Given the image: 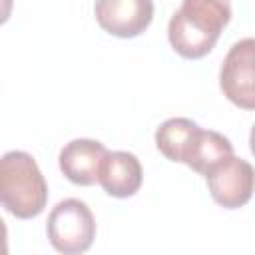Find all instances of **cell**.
I'll use <instances>...</instances> for the list:
<instances>
[{
	"label": "cell",
	"instance_id": "obj_8",
	"mask_svg": "<svg viewBox=\"0 0 255 255\" xmlns=\"http://www.w3.org/2000/svg\"><path fill=\"white\" fill-rule=\"evenodd\" d=\"M143 181V169L139 159L129 151H106L98 183L104 187V191L112 197L124 199L131 197L139 191Z\"/></svg>",
	"mask_w": 255,
	"mask_h": 255
},
{
	"label": "cell",
	"instance_id": "obj_3",
	"mask_svg": "<svg viewBox=\"0 0 255 255\" xmlns=\"http://www.w3.org/2000/svg\"><path fill=\"white\" fill-rule=\"evenodd\" d=\"M52 247L64 255L86 253L96 239V219L88 203L76 197L62 199L52 207L46 223Z\"/></svg>",
	"mask_w": 255,
	"mask_h": 255
},
{
	"label": "cell",
	"instance_id": "obj_6",
	"mask_svg": "<svg viewBox=\"0 0 255 255\" xmlns=\"http://www.w3.org/2000/svg\"><path fill=\"white\" fill-rule=\"evenodd\" d=\"M94 14L108 34L135 38L153 20V0H96Z\"/></svg>",
	"mask_w": 255,
	"mask_h": 255
},
{
	"label": "cell",
	"instance_id": "obj_12",
	"mask_svg": "<svg viewBox=\"0 0 255 255\" xmlns=\"http://www.w3.org/2000/svg\"><path fill=\"white\" fill-rule=\"evenodd\" d=\"M6 253H8V229L4 219L0 217V255H6Z\"/></svg>",
	"mask_w": 255,
	"mask_h": 255
},
{
	"label": "cell",
	"instance_id": "obj_2",
	"mask_svg": "<svg viewBox=\"0 0 255 255\" xmlns=\"http://www.w3.org/2000/svg\"><path fill=\"white\" fill-rule=\"evenodd\" d=\"M48 203V183L28 151L12 149L0 157V207L18 219L38 217Z\"/></svg>",
	"mask_w": 255,
	"mask_h": 255
},
{
	"label": "cell",
	"instance_id": "obj_10",
	"mask_svg": "<svg viewBox=\"0 0 255 255\" xmlns=\"http://www.w3.org/2000/svg\"><path fill=\"white\" fill-rule=\"evenodd\" d=\"M199 126L189 118H169L155 129V145L169 161L183 163Z\"/></svg>",
	"mask_w": 255,
	"mask_h": 255
},
{
	"label": "cell",
	"instance_id": "obj_4",
	"mask_svg": "<svg viewBox=\"0 0 255 255\" xmlns=\"http://www.w3.org/2000/svg\"><path fill=\"white\" fill-rule=\"evenodd\" d=\"M223 96L241 110L255 108V40L243 38L235 42L219 72Z\"/></svg>",
	"mask_w": 255,
	"mask_h": 255
},
{
	"label": "cell",
	"instance_id": "obj_9",
	"mask_svg": "<svg viewBox=\"0 0 255 255\" xmlns=\"http://www.w3.org/2000/svg\"><path fill=\"white\" fill-rule=\"evenodd\" d=\"M229 155H233V143L223 133L199 128L191 139L183 163L199 175H205L213 165H217Z\"/></svg>",
	"mask_w": 255,
	"mask_h": 255
},
{
	"label": "cell",
	"instance_id": "obj_1",
	"mask_svg": "<svg viewBox=\"0 0 255 255\" xmlns=\"http://www.w3.org/2000/svg\"><path fill=\"white\" fill-rule=\"evenodd\" d=\"M229 20V0H183L167 26L169 44L181 58L199 60L215 48Z\"/></svg>",
	"mask_w": 255,
	"mask_h": 255
},
{
	"label": "cell",
	"instance_id": "obj_5",
	"mask_svg": "<svg viewBox=\"0 0 255 255\" xmlns=\"http://www.w3.org/2000/svg\"><path fill=\"white\" fill-rule=\"evenodd\" d=\"M203 177L213 201L225 209H239L253 195V167L247 159L229 155Z\"/></svg>",
	"mask_w": 255,
	"mask_h": 255
},
{
	"label": "cell",
	"instance_id": "obj_7",
	"mask_svg": "<svg viewBox=\"0 0 255 255\" xmlns=\"http://www.w3.org/2000/svg\"><path fill=\"white\" fill-rule=\"evenodd\" d=\"M106 151V145L96 139H72L60 151V169L66 175V179L76 185H94L98 183V173Z\"/></svg>",
	"mask_w": 255,
	"mask_h": 255
},
{
	"label": "cell",
	"instance_id": "obj_11",
	"mask_svg": "<svg viewBox=\"0 0 255 255\" xmlns=\"http://www.w3.org/2000/svg\"><path fill=\"white\" fill-rule=\"evenodd\" d=\"M12 8H14V0H0V26L4 22H8Z\"/></svg>",
	"mask_w": 255,
	"mask_h": 255
}]
</instances>
